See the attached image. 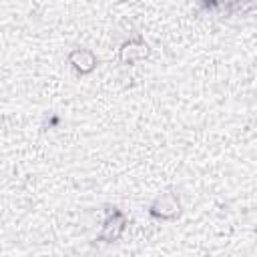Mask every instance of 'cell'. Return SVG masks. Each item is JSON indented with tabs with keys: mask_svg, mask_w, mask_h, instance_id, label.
Returning <instances> with one entry per match:
<instances>
[]
</instances>
